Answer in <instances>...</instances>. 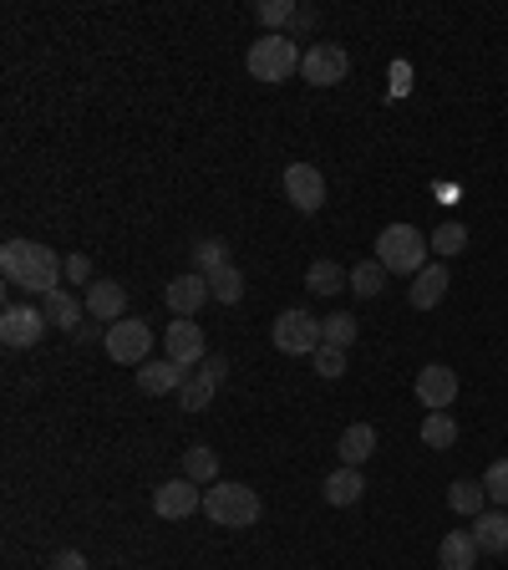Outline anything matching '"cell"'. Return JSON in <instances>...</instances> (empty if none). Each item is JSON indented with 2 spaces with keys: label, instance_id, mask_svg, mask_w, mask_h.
I'll use <instances>...</instances> for the list:
<instances>
[{
  "label": "cell",
  "instance_id": "cell-16",
  "mask_svg": "<svg viewBox=\"0 0 508 570\" xmlns=\"http://www.w3.org/2000/svg\"><path fill=\"white\" fill-rule=\"evenodd\" d=\"M87 311L97 316L102 326L122 322V316H128V291H122L117 280H97V286L87 291Z\"/></svg>",
  "mask_w": 508,
  "mask_h": 570
},
{
  "label": "cell",
  "instance_id": "cell-7",
  "mask_svg": "<svg viewBox=\"0 0 508 570\" xmlns=\"http://www.w3.org/2000/svg\"><path fill=\"white\" fill-rule=\"evenodd\" d=\"M346 72H351V57L331 42H316L300 61V77L310 88H335V82H346Z\"/></svg>",
  "mask_w": 508,
  "mask_h": 570
},
{
  "label": "cell",
  "instance_id": "cell-5",
  "mask_svg": "<svg viewBox=\"0 0 508 570\" xmlns=\"http://www.w3.org/2000/svg\"><path fill=\"white\" fill-rule=\"evenodd\" d=\"M270 337H275V351H285V357H316L326 347V331H320L310 311H280Z\"/></svg>",
  "mask_w": 508,
  "mask_h": 570
},
{
  "label": "cell",
  "instance_id": "cell-31",
  "mask_svg": "<svg viewBox=\"0 0 508 570\" xmlns=\"http://www.w3.org/2000/svg\"><path fill=\"white\" fill-rule=\"evenodd\" d=\"M320 331H326V347H341V351H346L351 341H356V322H351L346 311L326 316V322H320Z\"/></svg>",
  "mask_w": 508,
  "mask_h": 570
},
{
  "label": "cell",
  "instance_id": "cell-20",
  "mask_svg": "<svg viewBox=\"0 0 508 570\" xmlns=\"http://www.w3.org/2000/svg\"><path fill=\"white\" fill-rule=\"evenodd\" d=\"M335 454H341V464H346V468H362L366 458L377 454V428H371V423H351L346 433H341V443H335Z\"/></svg>",
  "mask_w": 508,
  "mask_h": 570
},
{
  "label": "cell",
  "instance_id": "cell-34",
  "mask_svg": "<svg viewBox=\"0 0 508 570\" xmlns=\"http://www.w3.org/2000/svg\"><path fill=\"white\" fill-rule=\"evenodd\" d=\"M341 372H346V351H341V347H320L316 351V377L335 382Z\"/></svg>",
  "mask_w": 508,
  "mask_h": 570
},
{
  "label": "cell",
  "instance_id": "cell-17",
  "mask_svg": "<svg viewBox=\"0 0 508 570\" xmlns=\"http://www.w3.org/2000/svg\"><path fill=\"white\" fill-rule=\"evenodd\" d=\"M448 265L437 260V265H427V270H422V276H412V291H406V301H412V306L417 311H433L437 301H442V295H448Z\"/></svg>",
  "mask_w": 508,
  "mask_h": 570
},
{
  "label": "cell",
  "instance_id": "cell-27",
  "mask_svg": "<svg viewBox=\"0 0 508 570\" xmlns=\"http://www.w3.org/2000/svg\"><path fill=\"white\" fill-rule=\"evenodd\" d=\"M203 280H209V295H214L218 306H234L245 295V276L234 265H224V270H214V276H203Z\"/></svg>",
  "mask_w": 508,
  "mask_h": 570
},
{
  "label": "cell",
  "instance_id": "cell-14",
  "mask_svg": "<svg viewBox=\"0 0 508 570\" xmlns=\"http://www.w3.org/2000/svg\"><path fill=\"white\" fill-rule=\"evenodd\" d=\"M163 301L174 306V316H199V306H203V301H214V295H209V280H203L199 270H189V276H174V280H168Z\"/></svg>",
  "mask_w": 508,
  "mask_h": 570
},
{
  "label": "cell",
  "instance_id": "cell-6",
  "mask_svg": "<svg viewBox=\"0 0 508 570\" xmlns=\"http://www.w3.org/2000/svg\"><path fill=\"white\" fill-rule=\"evenodd\" d=\"M102 347H107L113 362L143 367L147 357H153V326L138 322V316H122V322H113L107 331H102Z\"/></svg>",
  "mask_w": 508,
  "mask_h": 570
},
{
  "label": "cell",
  "instance_id": "cell-18",
  "mask_svg": "<svg viewBox=\"0 0 508 570\" xmlns=\"http://www.w3.org/2000/svg\"><path fill=\"white\" fill-rule=\"evenodd\" d=\"M320 495H326V504H335V510H346V504H362L366 495V479H362V468H335L331 479L320 484Z\"/></svg>",
  "mask_w": 508,
  "mask_h": 570
},
{
  "label": "cell",
  "instance_id": "cell-33",
  "mask_svg": "<svg viewBox=\"0 0 508 570\" xmlns=\"http://www.w3.org/2000/svg\"><path fill=\"white\" fill-rule=\"evenodd\" d=\"M483 489H488V499H494V504H508V458H494V464H488V474H483Z\"/></svg>",
  "mask_w": 508,
  "mask_h": 570
},
{
  "label": "cell",
  "instance_id": "cell-23",
  "mask_svg": "<svg viewBox=\"0 0 508 570\" xmlns=\"http://www.w3.org/2000/svg\"><path fill=\"white\" fill-rule=\"evenodd\" d=\"M42 311H46V322L51 326H67V331H72V326L82 322L87 301H76L72 291H51V295H42Z\"/></svg>",
  "mask_w": 508,
  "mask_h": 570
},
{
  "label": "cell",
  "instance_id": "cell-12",
  "mask_svg": "<svg viewBox=\"0 0 508 570\" xmlns=\"http://www.w3.org/2000/svg\"><path fill=\"white\" fill-rule=\"evenodd\" d=\"M46 311L42 306H11L5 316H0V341L5 347H36V341L46 337Z\"/></svg>",
  "mask_w": 508,
  "mask_h": 570
},
{
  "label": "cell",
  "instance_id": "cell-36",
  "mask_svg": "<svg viewBox=\"0 0 508 570\" xmlns=\"http://www.w3.org/2000/svg\"><path fill=\"white\" fill-rule=\"evenodd\" d=\"M51 570H87V556H82V550H61V556L51 560Z\"/></svg>",
  "mask_w": 508,
  "mask_h": 570
},
{
  "label": "cell",
  "instance_id": "cell-8",
  "mask_svg": "<svg viewBox=\"0 0 508 570\" xmlns=\"http://www.w3.org/2000/svg\"><path fill=\"white\" fill-rule=\"evenodd\" d=\"M285 199H291L300 214H320V209H326V178H320L316 163H291V168H285Z\"/></svg>",
  "mask_w": 508,
  "mask_h": 570
},
{
  "label": "cell",
  "instance_id": "cell-2",
  "mask_svg": "<svg viewBox=\"0 0 508 570\" xmlns=\"http://www.w3.org/2000/svg\"><path fill=\"white\" fill-rule=\"evenodd\" d=\"M427 255H433V245L422 240L417 224H387L377 234V260L387 276H422L427 270Z\"/></svg>",
  "mask_w": 508,
  "mask_h": 570
},
{
  "label": "cell",
  "instance_id": "cell-19",
  "mask_svg": "<svg viewBox=\"0 0 508 570\" xmlns=\"http://www.w3.org/2000/svg\"><path fill=\"white\" fill-rule=\"evenodd\" d=\"M138 387H143L147 397H163V393H184V367L178 362H143L138 367Z\"/></svg>",
  "mask_w": 508,
  "mask_h": 570
},
{
  "label": "cell",
  "instance_id": "cell-26",
  "mask_svg": "<svg viewBox=\"0 0 508 570\" xmlns=\"http://www.w3.org/2000/svg\"><path fill=\"white\" fill-rule=\"evenodd\" d=\"M184 479H193V484H214V479H218V454H214V449L193 443L189 454H184Z\"/></svg>",
  "mask_w": 508,
  "mask_h": 570
},
{
  "label": "cell",
  "instance_id": "cell-10",
  "mask_svg": "<svg viewBox=\"0 0 508 570\" xmlns=\"http://www.w3.org/2000/svg\"><path fill=\"white\" fill-rule=\"evenodd\" d=\"M452 397H458V372L442 362H427L417 372V403L427 412H448L452 408Z\"/></svg>",
  "mask_w": 508,
  "mask_h": 570
},
{
  "label": "cell",
  "instance_id": "cell-3",
  "mask_svg": "<svg viewBox=\"0 0 508 570\" xmlns=\"http://www.w3.org/2000/svg\"><path fill=\"white\" fill-rule=\"evenodd\" d=\"M203 514H209L218 530H249L260 520V495H255L249 484L218 479L214 489H203Z\"/></svg>",
  "mask_w": 508,
  "mask_h": 570
},
{
  "label": "cell",
  "instance_id": "cell-21",
  "mask_svg": "<svg viewBox=\"0 0 508 570\" xmlns=\"http://www.w3.org/2000/svg\"><path fill=\"white\" fill-rule=\"evenodd\" d=\"M473 540H479V556H504L508 550V514L488 510L473 520Z\"/></svg>",
  "mask_w": 508,
  "mask_h": 570
},
{
  "label": "cell",
  "instance_id": "cell-32",
  "mask_svg": "<svg viewBox=\"0 0 508 570\" xmlns=\"http://www.w3.org/2000/svg\"><path fill=\"white\" fill-rule=\"evenodd\" d=\"M295 11H300V5H291V0H260V11L255 15H260L270 31H280V26H291L295 21Z\"/></svg>",
  "mask_w": 508,
  "mask_h": 570
},
{
  "label": "cell",
  "instance_id": "cell-28",
  "mask_svg": "<svg viewBox=\"0 0 508 570\" xmlns=\"http://www.w3.org/2000/svg\"><path fill=\"white\" fill-rule=\"evenodd\" d=\"M224 265H229V245H224V240L209 234V240L193 245V270H199V276H214V270H224Z\"/></svg>",
  "mask_w": 508,
  "mask_h": 570
},
{
  "label": "cell",
  "instance_id": "cell-29",
  "mask_svg": "<svg viewBox=\"0 0 508 570\" xmlns=\"http://www.w3.org/2000/svg\"><path fill=\"white\" fill-rule=\"evenodd\" d=\"M422 443L442 454V449H452V443H458V423H452L448 412H427V423H422Z\"/></svg>",
  "mask_w": 508,
  "mask_h": 570
},
{
  "label": "cell",
  "instance_id": "cell-37",
  "mask_svg": "<svg viewBox=\"0 0 508 570\" xmlns=\"http://www.w3.org/2000/svg\"><path fill=\"white\" fill-rule=\"evenodd\" d=\"M310 26H316V15H310V11H295V21H291V31H310Z\"/></svg>",
  "mask_w": 508,
  "mask_h": 570
},
{
  "label": "cell",
  "instance_id": "cell-9",
  "mask_svg": "<svg viewBox=\"0 0 508 570\" xmlns=\"http://www.w3.org/2000/svg\"><path fill=\"white\" fill-rule=\"evenodd\" d=\"M163 347H168V362H178L189 372L193 362H209V341H203V326H193V316H178L168 331H163Z\"/></svg>",
  "mask_w": 508,
  "mask_h": 570
},
{
  "label": "cell",
  "instance_id": "cell-4",
  "mask_svg": "<svg viewBox=\"0 0 508 570\" xmlns=\"http://www.w3.org/2000/svg\"><path fill=\"white\" fill-rule=\"evenodd\" d=\"M300 61H305V51L295 46V36H285V31H270L264 42H255L249 46V57H245V67H249V77L255 82H291L295 72H300Z\"/></svg>",
  "mask_w": 508,
  "mask_h": 570
},
{
  "label": "cell",
  "instance_id": "cell-24",
  "mask_svg": "<svg viewBox=\"0 0 508 570\" xmlns=\"http://www.w3.org/2000/svg\"><path fill=\"white\" fill-rule=\"evenodd\" d=\"M483 499H488V489H483L479 479H458L448 489V510L452 514H468V520H479L483 514Z\"/></svg>",
  "mask_w": 508,
  "mask_h": 570
},
{
  "label": "cell",
  "instance_id": "cell-30",
  "mask_svg": "<svg viewBox=\"0 0 508 570\" xmlns=\"http://www.w3.org/2000/svg\"><path fill=\"white\" fill-rule=\"evenodd\" d=\"M427 245L437 249V260H452V255H463L468 249V230L458 220H448V224H437V234L427 240Z\"/></svg>",
  "mask_w": 508,
  "mask_h": 570
},
{
  "label": "cell",
  "instance_id": "cell-15",
  "mask_svg": "<svg viewBox=\"0 0 508 570\" xmlns=\"http://www.w3.org/2000/svg\"><path fill=\"white\" fill-rule=\"evenodd\" d=\"M437 566L442 570H473L479 566V540H473V530H448V535L437 540Z\"/></svg>",
  "mask_w": 508,
  "mask_h": 570
},
{
  "label": "cell",
  "instance_id": "cell-22",
  "mask_svg": "<svg viewBox=\"0 0 508 570\" xmlns=\"http://www.w3.org/2000/svg\"><path fill=\"white\" fill-rule=\"evenodd\" d=\"M305 291H316V295L351 291V270H341L335 260H310V270H305Z\"/></svg>",
  "mask_w": 508,
  "mask_h": 570
},
{
  "label": "cell",
  "instance_id": "cell-11",
  "mask_svg": "<svg viewBox=\"0 0 508 570\" xmlns=\"http://www.w3.org/2000/svg\"><path fill=\"white\" fill-rule=\"evenodd\" d=\"M193 510H203V495L193 479H168L153 489V514L158 520H189Z\"/></svg>",
  "mask_w": 508,
  "mask_h": 570
},
{
  "label": "cell",
  "instance_id": "cell-35",
  "mask_svg": "<svg viewBox=\"0 0 508 570\" xmlns=\"http://www.w3.org/2000/svg\"><path fill=\"white\" fill-rule=\"evenodd\" d=\"M67 280H72V286L92 280V260H87V255H67Z\"/></svg>",
  "mask_w": 508,
  "mask_h": 570
},
{
  "label": "cell",
  "instance_id": "cell-13",
  "mask_svg": "<svg viewBox=\"0 0 508 570\" xmlns=\"http://www.w3.org/2000/svg\"><path fill=\"white\" fill-rule=\"evenodd\" d=\"M224 357H209L203 362V372H193L189 382H184V393H178V408H189V412H203L209 403H214V393L224 387Z\"/></svg>",
  "mask_w": 508,
  "mask_h": 570
},
{
  "label": "cell",
  "instance_id": "cell-1",
  "mask_svg": "<svg viewBox=\"0 0 508 570\" xmlns=\"http://www.w3.org/2000/svg\"><path fill=\"white\" fill-rule=\"evenodd\" d=\"M0 270H5L11 286H26L31 295H51L61 291L57 280L67 276V260L51 245H36V240H5L0 245Z\"/></svg>",
  "mask_w": 508,
  "mask_h": 570
},
{
  "label": "cell",
  "instance_id": "cell-25",
  "mask_svg": "<svg viewBox=\"0 0 508 570\" xmlns=\"http://www.w3.org/2000/svg\"><path fill=\"white\" fill-rule=\"evenodd\" d=\"M351 291L362 295V301H377L381 291H387V270H381V260H362L356 270H351Z\"/></svg>",
  "mask_w": 508,
  "mask_h": 570
}]
</instances>
